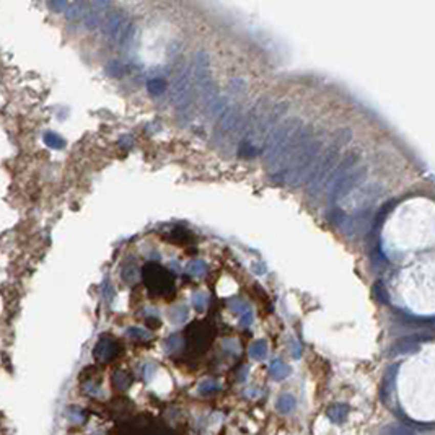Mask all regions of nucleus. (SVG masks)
<instances>
[{
	"instance_id": "nucleus-1",
	"label": "nucleus",
	"mask_w": 435,
	"mask_h": 435,
	"mask_svg": "<svg viewBox=\"0 0 435 435\" xmlns=\"http://www.w3.org/2000/svg\"><path fill=\"white\" fill-rule=\"evenodd\" d=\"M116 354H118L116 344H113L110 341H100V344L95 347V357L103 362H108L113 357H116Z\"/></svg>"
},
{
	"instance_id": "nucleus-2",
	"label": "nucleus",
	"mask_w": 435,
	"mask_h": 435,
	"mask_svg": "<svg viewBox=\"0 0 435 435\" xmlns=\"http://www.w3.org/2000/svg\"><path fill=\"white\" fill-rule=\"evenodd\" d=\"M349 411L351 409H349L347 404H333V406L328 407L326 416L330 417L333 422H344L345 419H347Z\"/></svg>"
},
{
	"instance_id": "nucleus-3",
	"label": "nucleus",
	"mask_w": 435,
	"mask_h": 435,
	"mask_svg": "<svg viewBox=\"0 0 435 435\" xmlns=\"http://www.w3.org/2000/svg\"><path fill=\"white\" fill-rule=\"evenodd\" d=\"M419 341H421L419 336H407V337H404V339H401V341L396 342V345L393 347V351H395V354H407V352H412V351L417 347Z\"/></svg>"
},
{
	"instance_id": "nucleus-4",
	"label": "nucleus",
	"mask_w": 435,
	"mask_h": 435,
	"mask_svg": "<svg viewBox=\"0 0 435 435\" xmlns=\"http://www.w3.org/2000/svg\"><path fill=\"white\" fill-rule=\"evenodd\" d=\"M295 406H297L295 398L292 396V395H287V393L282 395V396L277 399V403H276V407H277V411H279L280 414H290V412H294Z\"/></svg>"
},
{
	"instance_id": "nucleus-5",
	"label": "nucleus",
	"mask_w": 435,
	"mask_h": 435,
	"mask_svg": "<svg viewBox=\"0 0 435 435\" xmlns=\"http://www.w3.org/2000/svg\"><path fill=\"white\" fill-rule=\"evenodd\" d=\"M113 383H114V388H118V389H127L129 385L132 383V377L127 372L118 370V372H114V375H113Z\"/></svg>"
},
{
	"instance_id": "nucleus-6",
	"label": "nucleus",
	"mask_w": 435,
	"mask_h": 435,
	"mask_svg": "<svg viewBox=\"0 0 435 435\" xmlns=\"http://www.w3.org/2000/svg\"><path fill=\"white\" fill-rule=\"evenodd\" d=\"M289 367H286L284 365V363L280 362V360H276V362H272V367H271V374H272V377L276 378V380H282V378H286L287 375H289Z\"/></svg>"
},
{
	"instance_id": "nucleus-7",
	"label": "nucleus",
	"mask_w": 435,
	"mask_h": 435,
	"mask_svg": "<svg viewBox=\"0 0 435 435\" xmlns=\"http://www.w3.org/2000/svg\"><path fill=\"white\" fill-rule=\"evenodd\" d=\"M383 432L386 435H416L411 429L404 427V425H399V424H391L388 427L383 429Z\"/></svg>"
},
{
	"instance_id": "nucleus-8",
	"label": "nucleus",
	"mask_w": 435,
	"mask_h": 435,
	"mask_svg": "<svg viewBox=\"0 0 435 435\" xmlns=\"http://www.w3.org/2000/svg\"><path fill=\"white\" fill-rule=\"evenodd\" d=\"M219 389H220V385L214 380H206L199 385V393L201 395H210L214 391H219Z\"/></svg>"
},
{
	"instance_id": "nucleus-9",
	"label": "nucleus",
	"mask_w": 435,
	"mask_h": 435,
	"mask_svg": "<svg viewBox=\"0 0 435 435\" xmlns=\"http://www.w3.org/2000/svg\"><path fill=\"white\" fill-rule=\"evenodd\" d=\"M66 414H67V417L72 422H83V412L77 406H70Z\"/></svg>"
},
{
	"instance_id": "nucleus-10",
	"label": "nucleus",
	"mask_w": 435,
	"mask_h": 435,
	"mask_svg": "<svg viewBox=\"0 0 435 435\" xmlns=\"http://www.w3.org/2000/svg\"><path fill=\"white\" fill-rule=\"evenodd\" d=\"M251 356H253V357H256V359L264 357V356H266V344H264V342H257V344H254L253 347H251Z\"/></svg>"
}]
</instances>
